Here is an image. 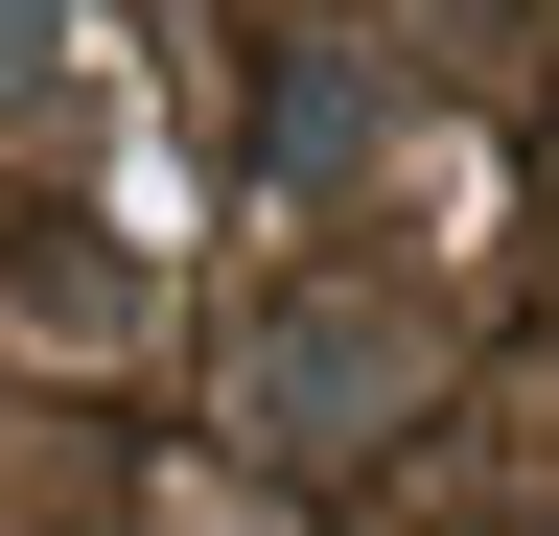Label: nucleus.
Listing matches in <instances>:
<instances>
[{"label":"nucleus","mask_w":559,"mask_h":536,"mask_svg":"<svg viewBox=\"0 0 559 536\" xmlns=\"http://www.w3.org/2000/svg\"><path fill=\"white\" fill-rule=\"evenodd\" d=\"M234 420H257L280 466H326V443L419 420V326H396V303H326V281H304V303H280L257 350H234Z\"/></svg>","instance_id":"obj_1"},{"label":"nucleus","mask_w":559,"mask_h":536,"mask_svg":"<svg viewBox=\"0 0 559 536\" xmlns=\"http://www.w3.org/2000/svg\"><path fill=\"white\" fill-rule=\"evenodd\" d=\"M70 141H94V71H70L47 0H0V164H70Z\"/></svg>","instance_id":"obj_2"}]
</instances>
